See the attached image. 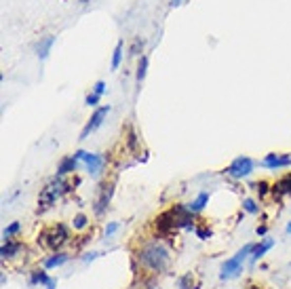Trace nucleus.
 <instances>
[{
    "instance_id": "obj_1",
    "label": "nucleus",
    "mask_w": 291,
    "mask_h": 289,
    "mask_svg": "<svg viewBox=\"0 0 291 289\" xmlns=\"http://www.w3.org/2000/svg\"><path fill=\"white\" fill-rule=\"evenodd\" d=\"M137 262L141 264L144 268L152 270L154 275H161V272L167 270L169 266V249L165 247L159 241H150V243H146L144 247L137 251Z\"/></svg>"
},
{
    "instance_id": "obj_2",
    "label": "nucleus",
    "mask_w": 291,
    "mask_h": 289,
    "mask_svg": "<svg viewBox=\"0 0 291 289\" xmlns=\"http://www.w3.org/2000/svg\"><path fill=\"white\" fill-rule=\"evenodd\" d=\"M68 241H70V230H68V226H64V224L46 226V228L38 234V243H41L42 247H46V249H51V251L61 249Z\"/></svg>"
},
{
    "instance_id": "obj_3",
    "label": "nucleus",
    "mask_w": 291,
    "mask_h": 289,
    "mask_svg": "<svg viewBox=\"0 0 291 289\" xmlns=\"http://www.w3.org/2000/svg\"><path fill=\"white\" fill-rule=\"evenodd\" d=\"M64 192H66V184H64V179H61V177L51 179V182L46 184L44 188L41 190V194H38V209H36V213H44V211H49V209L55 205V201H57Z\"/></svg>"
},
{
    "instance_id": "obj_4",
    "label": "nucleus",
    "mask_w": 291,
    "mask_h": 289,
    "mask_svg": "<svg viewBox=\"0 0 291 289\" xmlns=\"http://www.w3.org/2000/svg\"><path fill=\"white\" fill-rule=\"evenodd\" d=\"M253 243H247L243 249H239L237 255H232L230 260H226L222 264V270H219V279H232V277H237L241 268H243V262L247 260V257L251 255V251H253Z\"/></svg>"
},
{
    "instance_id": "obj_5",
    "label": "nucleus",
    "mask_w": 291,
    "mask_h": 289,
    "mask_svg": "<svg viewBox=\"0 0 291 289\" xmlns=\"http://www.w3.org/2000/svg\"><path fill=\"white\" fill-rule=\"evenodd\" d=\"M255 167V163L249 159V156H237L230 165H228L224 171H226V175H230L234 179H243V177H247L251 171H253Z\"/></svg>"
},
{
    "instance_id": "obj_6",
    "label": "nucleus",
    "mask_w": 291,
    "mask_h": 289,
    "mask_svg": "<svg viewBox=\"0 0 291 289\" xmlns=\"http://www.w3.org/2000/svg\"><path fill=\"white\" fill-rule=\"evenodd\" d=\"M154 228L159 230V234H171V232L179 230L182 226H179V220H177V215L173 213V209H169V211H163L154 220Z\"/></svg>"
},
{
    "instance_id": "obj_7",
    "label": "nucleus",
    "mask_w": 291,
    "mask_h": 289,
    "mask_svg": "<svg viewBox=\"0 0 291 289\" xmlns=\"http://www.w3.org/2000/svg\"><path fill=\"white\" fill-rule=\"evenodd\" d=\"M108 112H110V106H101V108H97L95 112H93V116L89 119V123L84 124V129L81 131V139H86L89 137L93 131L95 129H99L101 127V123H104V119L108 116Z\"/></svg>"
},
{
    "instance_id": "obj_8",
    "label": "nucleus",
    "mask_w": 291,
    "mask_h": 289,
    "mask_svg": "<svg viewBox=\"0 0 291 289\" xmlns=\"http://www.w3.org/2000/svg\"><path fill=\"white\" fill-rule=\"evenodd\" d=\"M74 156L78 161H84V165H86V169H89L91 175H97L101 171V167H104V159H101L99 154H91L86 150H76Z\"/></svg>"
},
{
    "instance_id": "obj_9",
    "label": "nucleus",
    "mask_w": 291,
    "mask_h": 289,
    "mask_svg": "<svg viewBox=\"0 0 291 289\" xmlns=\"http://www.w3.org/2000/svg\"><path fill=\"white\" fill-rule=\"evenodd\" d=\"M262 165L266 169H285L291 167V154H277V152H270L264 156Z\"/></svg>"
},
{
    "instance_id": "obj_10",
    "label": "nucleus",
    "mask_w": 291,
    "mask_h": 289,
    "mask_svg": "<svg viewBox=\"0 0 291 289\" xmlns=\"http://www.w3.org/2000/svg\"><path fill=\"white\" fill-rule=\"evenodd\" d=\"M112 194H114V184L112 182H104V184H101L99 199L95 203V213L97 215H101L108 209V203H110V199H112Z\"/></svg>"
},
{
    "instance_id": "obj_11",
    "label": "nucleus",
    "mask_w": 291,
    "mask_h": 289,
    "mask_svg": "<svg viewBox=\"0 0 291 289\" xmlns=\"http://www.w3.org/2000/svg\"><path fill=\"white\" fill-rule=\"evenodd\" d=\"M76 167H78L76 156H64V159L59 161V165H57V177H64L68 173H72V171H76Z\"/></svg>"
},
{
    "instance_id": "obj_12",
    "label": "nucleus",
    "mask_w": 291,
    "mask_h": 289,
    "mask_svg": "<svg viewBox=\"0 0 291 289\" xmlns=\"http://www.w3.org/2000/svg\"><path fill=\"white\" fill-rule=\"evenodd\" d=\"M272 247H274V241H272V239H262V241H259V243L253 247V251H251V262L255 264L259 257H264Z\"/></svg>"
},
{
    "instance_id": "obj_13",
    "label": "nucleus",
    "mask_w": 291,
    "mask_h": 289,
    "mask_svg": "<svg viewBox=\"0 0 291 289\" xmlns=\"http://www.w3.org/2000/svg\"><path fill=\"white\" fill-rule=\"evenodd\" d=\"M272 194L274 197H285V194H291V173H287V175H283L277 184L272 186Z\"/></svg>"
},
{
    "instance_id": "obj_14",
    "label": "nucleus",
    "mask_w": 291,
    "mask_h": 289,
    "mask_svg": "<svg viewBox=\"0 0 291 289\" xmlns=\"http://www.w3.org/2000/svg\"><path fill=\"white\" fill-rule=\"evenodd\" d=\"M53 44H55V36L41 38V42L36 44V55L41 59H46V57H49V53H51V49H53Z\"/></svg>"
},
{
    "instance_id": "obj_15",
    "label": "nucleus",
    "mask_w": 291,
    "mask_h": 289,
    "mask_svg": "<svg viewBox=\"0 0 291 289\" xmlns=\"http://www.w3.org/2000/svg\"><path fill=\"white\" fill-rule=\"evenodd\" d=\"M209 203V192H199V197H196L190 205H188V209H190L192 213H199V211H203L205 209V205Z\"/></svg>"
},
{
    "instance_id": "obj_16",
    "label": "nucleus",
    "mask_w": 291,
    "mask_h": 289,
    "mask_svg": "<svg viewBox=\"0 0 291 289\" xmlns=\"http://www.w3.org/2000/svg\"><path fill=\"white\" fill-rule=\"evenodd\" d=\"M68 260H70V255H68V253H57V255L46 257V260H44V270L57 268V266H61V264H66Z\"/></svg>"
},
{
    "instance_id": "obj_17",
    "label": "nucleus",
    "mask_w": 291,
    "mask_h": 289,
    "mask_svg": "<svg viewBox=\"0 0 291 289\" xmlns=\"http://www.w3.org/2000/svg\"><path fill=\"white\" fill-rule=\"evenodd\" d=\"M19 249H21V243H15L13 239H6V243L2 245V249H0V255L6 260V257H13L15 253L19 251Z\"/></svg>"
},
{
    "instance_id": "obj_18",
    "label": "nucleus",
    "mask_w": 291,
    "mask_h": 289,
    "mask_svg": "<svg viewBox=\"0 0 291 289\" xmlns=\"http://www.w3.org/2000/svg\"><path fill=\"white\" fill-rule=\"evenodd\" d=\"M30 283L32 285H49L51 283V277L46 275V270H34L32 275H30Z\"/></svg>"
},
{
    "instance_id": "obj_19",
    "label": "nucleus",
    "mask_w": 291,
    "mask_h": 289,
    "mask_svg": "<svg viewBox=\"0 0 291 289\" xmlns=\"http://www.w3.org/2000/svg\"><path fill=\"white\" fill-rule=\"evenodd\" d=\"M146 72H148V57L141 55L139 57V64H137V74H135L137 87H141V83H144V78H146Z\"/></svg>"
},
{
    "instance_id": "obj_20",
    "label": "nucleus",
    "mask_w": 291,
    "mask_h": 289,
    "mask_svg": "<svg viewBox=\"0 0 291 289\" xmlns=\"http://www.w3.org/2000/svg\"><path fill=\"white\" fill-rule=\"evenodd\" d=\"M123 41H119L116 42V46H114V55H112V70H119V66H121V61H123Z\"/></svg>"
},
{
    "instance_id": "obj_21",
    "label": "nucleus",
    "mask_w": 291,
    "mask_h": 289,
    "mask_svg": "<svg viewBox=\"0 0 291 289\" xmlns=\"http://www.w3.org/2000/svg\"><path fill=\"white\" fill-rule=\"evenodd\" d=\"M177 285H179V289H192L194 287V275L192 272H186V275H182L177 279Z\"/></svg>"
},
{
    "instance_id": "obj_22",
    "label": "nucleus",
    "mask_w": 291,
    "mask_h": 289,
    "mask_svg": "<svg viewBox=\"0 0 291 289\" xmlns=\"http://www.w3.org/2000/svg\"><path fill=\"white\" fill-rule=\"evenodd\" d=\"M251 188H253L259 197H266V194H268L272 188H270V184L268 182H264V179H259V182H255V184H251Z\"/></svg>"
},
{
    "instance_id": "obj_23",
    "label": "nucleus",
    "mask_w": 291,
    "mask_h": 289,
    "mask_svg": "<svg viewBox=\"0 0 291 289\" xmlns=\"http://www.w3.org/2000/svg\"><path fill=\"white\" fill-rule=\"evenodd\" d=\"M196 237H199L201 241H207V239H211V228H209V224H201V226H196Z\"/></svg>"
},
{
    "instance_id": "obj_24",
    "label": "nucleus",
    "mask_w": 291,
    "mask_h": 289,
    "mask_svg": "<svg viewBox=\"0 0 291 289\" xmlns=\"http://www.w3.org/2000/svg\"><path fill=\"white\" fill-rule=\"evenodd\" d=\"M86 224H89V217H86L84 213H76V215H74L72 226H74L76 230H83V228H86Z\"/></svg>"
},
{
    "instance_id": "obj_25",
    "label": "nucleus",
    "mask_w": 291,
    "mask_h": 289,
    "mask_svg": "<svg viewBox=\"0 0 291 289\" xmlns=\"http://www.w3.org/2000/svg\"><path fill=\"white\" fill-rule=\"evenodd\" d=\"M19 230H21V224H19V222H13V224H9V226H6V228H4V232H2L4 241H6V239H11L13 234H17Z\"/></svg>"
},
{
    "instance_id": "obj_26",
    "label": "nucleus",
    "mask_w": 291,
    "mask_h": 289,
    "mask_svg": "<svg viewBox=\"0 0 291 289\" xmlns=\"http://www.w3.org/2000/svg\"><path fill=\"white\" fill-rule=\"evenodd\" d=\"M243 209H245L247 213H257V211H259L257 203H255V201H251V199H245V201H243Z\"/></svg>"
},
{
    "instance_id": "obj_27",
    "label": "nucleus",
    "mask_w": 291,
    "mask_h": 289,
    "mask_svg": "<svg viewBox=\"0 0 291 289\" xmlns=\"http://www.w3.org/2000/svg\"><path fill=\"white\" fill-rule=\"evenodd\" d=\"M93 93H95V95H104V93H106V83L104 81H97L95 84H93Z\"/></svg>"
},
{
    "instance_id": "obj_28",
    "label": "nucleus",
    "mask_w": 291,
    "mask_h": 289,
    "mask_svg": "<svg viewBox=\"0 0 291 289\" xmlns=\"http://www.w3.org/2000/svg\"><path fill=\"white\" fill-rule=\"evenodd\" d=\"M99 99H101V97L95 95V93H89V95L84 97V104H86V106H97V104H99Z\"/></svg>"
},
{
    "instance_id": "obj_29",
    "label": "nucleus",
    "mask_w": 291,
    "mask_h": 289,
    "mask_svg": "<svg viewBox=\"0 0 291 289\" xmlns=\"http://www.w3.org/2000/svg\"><path fill=\"white\" fill-rule=\"evenodd\" d=\"M121 228V224L119 222H110L108 226H106V237H112V234L116 232V230H119Z\"/></svg>"
},
{
    "instance_id": "obj_30",
    "label": "nucleus",
    "mask_w": 291,
    "mask_h": 289,
    "mask_svg": "<svg viewBox=\"0 0 291 289\" xmlns=\"http://www.w3.org/2000/svg\"><path fill=\"white\" fill-rule=\"evenodd\" d=\"M141 46H144V42L139 41V38H135V41H133V46H131V55H139V49Z\"/></svg>"
},
{
    "instance_id": "obj_31",
    "label": "nucleus",
    "mask_w": 291,
    "mask_h": 289,
    "mask_svg": "<svg viewBox=\"0 0 291 289\" xmlns=\"http://www.w3.org/2000/svg\"><path fill=\"white\" fill-rule=\"evenodd\" d=\"M127 142H129V148H133V150L137 148V135L133 133V129H129V137H127Z\"/></svg>"
},
{
    "instance_id": "obj_32",
    "label": "nucleus",
    "mask_w": 291,
    "mask_h": 289,
    "mask_svg": "<svg viewBox=\"0 0 291 289\" xmlns=\"http://www.w3.org/2000/svg\"><path fill=\"white\" fill-rule=\"evenodd\" d=\"M255 232H257V237H264V234H266V232H268V226H266V224H262V226H257V230H255Z\"/></svg>"
},
{
    "instance_id": "obj_33",
    "label": "nucleus",
    "mask_w": 291,
    "mask_h": 289,
    "mask_svg": "<svg viewBox=\"0 0 291 289\" xmlns=\"http://www.w3.org/2000/svg\"><path fill=\"white\" fill-rule=\"evenodd\" d=\"M99 253H95V251H91V253H86L84 257H83V262H91V260H95V257H97Z\"/></svg>"
},
{
    "instance_id": "obj_34",
    "label": "nucleus",
    "mask_w": 291,
    "mask_h": 289,
    "mask_svg": "<svg viewBox=\"0 0 291 289\" xmlns=\"http://www.w3.org/2000/svg\"><path fill=\"white\" fill-rule=\"evenodd\" d=\"M55 287H57V283H55V279H51V283L46 285V289H55Z\"/></svg>"
},
{
    "instance_id": "obj_35",
    "label": "nucleus",
    "mask_w": 291,
    "mask_h": 289,
    "mask_svg": "<svg viewBox=\"0 0 291 289\" xmlns=\"http://www.w3.org/2000/svg\"><path fill=\"white\" fill-rule=\"evenodd\" d=\"M179 2H182V0H171V4H173V6H175V4H179Z\"/></svg>"
},
{
    "instance_id": "obj_36",
    "label": "nucleus",
    "mask_w": 291,
    "mask_h": 289,
    "mask_svg": "<svg viewBox=\"0 0 291 289\" xmlns=\"http://www.w3.org/2000/svg\"><path fill=\"white\" fill-rule=\"evenodd\" d=\"M287 234H291V222L287 224Z\"/></svg>"
},
{
    "instance_id": "obj_37",
    "label": "nucleus",
    "mask_w": 291,
    "mask_h": 289,
    "mask_svg": "<svg viewBox=\"0 0 291 289\" xmlns=\"http://www.w3.org/2000/svg\"><path fill=\"white\" fill-rule=\"evenodd\" d=\"M78 2H81V4H86V2H89V0H78Z\"/></svg>"
}]
</instances>
